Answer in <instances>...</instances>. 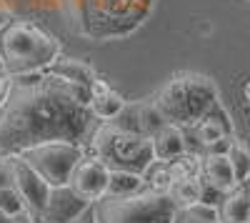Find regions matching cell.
<instances>
[{"instance_id":"20","label":"cell","mask_w":250,"mask_h":223,"mask_svg":"<svg viewBox=\"0 0 250 223\" xmlns=\"http://www.w3.org/2000/svg\"><path fill=\"white\" fill-rule=\"evenodd\" d=\"M143 176L130 173V171H110V183H108V193L110 196H130L143 191Z\"/></svg>"},{"instance_id":"32","label":"cell","mask_w":250,"mask_h":223,"mask_svg":"<svg viewBox=\"0 0 250 223\" xmlns=\"http://www.w3.org/2000/svg\"><path fill=\"white\" fill-rule=\"evenodd\" d=\"M248 180H250V178H248Z\"/></svg>"},{"instance_id":"8","label":"cell","mask_w":250,"mask_h":223,"mask_svg":"<svg viewBox=\"0 0 250 223\" xmlns=\"http://www.w3.org/2000/svg\"><path fill=\"white\" fill-rule=\"evenodd\" d=\"M10 173H13V188L18 191L20 201H23L28 218L33 223H38L40 213H43V208H45L50 186L20 156H10Z\"/></svg>"},{"instance_id":"17","label":"cell","mask_w":250,"mask_h":223,"mask_svg":"<svg viewBox=\"0 0 250 223\" xmlns=\"http://www.w3.org/2000/svg\"><path fill=\"white\" fill-rule=\"evenodd\" d=\"M168 196L173 198V203H175L178 208H185V206L200 203V196H203V180H200V178H183V180H173V186H170Z\"/></svg>"},{"instance_id":"19","label":"cell","mask_w":250,"mask_h":223,"mask_svg":"<svg viewBox=\"0 0 250 223\" xmlns=\"http://www.w3.org/2000/svg\"><path fill=\"white\" fill-rule=\"evenodd\" d=\"M173 223H220L218 206H208V203H193L178 208L173 216Z\"/></svg>"},{"instance_id":"29","label":"cell","mask_w":250,"mask_h":223,"mask_svg":"<svg viewBox=\"0 0 250 223\" xmlns=\"http://www.w3.org/2000/svg\"><path fill=\"white\" fill-rule=\"evenodd\" d=\"M0 223H25V221H15V218H8V216L0 213Z\"/></svg>"},{"instance_id":"31","label":"cell","mask_w":250,"mask_h":223,"mask_svg":"<svg viewBox=\"0 0 250 223\" xmlns=\"http://www.w3.org/2000/svg\"><path fill=\"white\" fill-rule=\"evenodd\" d=\"M78 223H80V221H78ZM90 223H93V221H90Z\"/></svg>"},{"instance_id":"1","label":"cell","mask_w":250,"mask_h":223,"mask_svg":"<svg viewBox=\"0 0 250 223\" xmlns=\"http://www.w3.org/2000/svg\"><path fill=\"white\" fill-rule=\"evenodd\" d=\"M88 100V86L70 83L50 70L10 78L8 95L0 103V156H20L48 140L88 143L95 120Z\"/></svg>"},{"instance_id":"7","label":"cell","mask_w":250,"mask_h":223,"mask_svg":"<svg viewBox=\"0 0 250 223\" xmlns=\"http://www.w3.org/2000/svg\"><path fill=\"white\" fill-rule=\"evenodd\" d=\"M83 156H85V148L78 143H70V140H48V143L25 148L20 153V158L48 186H65Z\"/></svg>"},{"instance_id":"4","label":"cell","mask_w":250,"mask_h":223,"mask_svg":"<svg viewBox=\"0 0 250 223\" xmlns=\"http://www.w3.org/2000/svg\"><path fill=\"white\" fill-rule=\"evenodd\" d=\"M62 55V43L30 20H10L0 30L3 73L10 78L43 73Z\"/></svg>"},{"instance_id":"2","label":"cell","mask_w":250,"mask_h":223,"mask_svg":"<svg viewBox=\"0 0 250 223\" xmlns=\"http://www.w3.org/2000/svg\"><path fill=\"white\" fill-rule=\"evenodd\" d=\"M153 8L155 0H65L70 28L93 43L133 35Z\"/></svg>"},{"instance_id":"15","label":"cell","mask_w":250,"mask_h":223,"mask_svg":"<svg viewBox=\"0 0 250 223\" xmlns=\"http://www.w3.org/2000/svg\"><path fill=\"white\" fill-rule=\"evenodd\" d=\"M128 106L125 103V98L118 93V90H105V93H100V95H90L88 100V111L95 120H103V123H110V120H115L123 108Z\"/></svg>"},{"instance_id":"18","label":"cell","mask_w":250,"mask_h":223,"mask_svg":"<svg viewBox=\"0 0 250 223\" xmlns=\"http://www.w3.org/2000/svg\"><path fill=\"white\" fill-rule=\"evenodd\" d=\"M143 183H145V188L153 191V193H168L170 186H173V176H170L168 163H163V160H153V163L145 168V173H143Z\"/></svg>"},{"instance_id":"14","label":"cell","mask_w":250,"mask_h":223,"mask_svg":"<svg viewBox=\"0 0 250 223\" xmlns=\"http://www.w3.org/2000/svg\"><path fill=\"white\" fill-rule=\"evenodd\" d=\"M153 153H155V160H163V163H168V160L183 156L188 151V140H185V131L173 126V123H165L153 138Z\"/></svg>"},{"instance_id":"11","label":"cell","mask_w":250,"mask_h":223,"mask_svg":"<svg viewBox=\"0 0 250 223\" xmlns=\"http://www.w3.org/2000/svg\"><path fill=\"white\" fill-rule=\"evenodd\" d=\"M110 123H115L125 131H133V133L153 138L165 126V120L158 113V108L153 106V100H143V103H135V106H125L123 113L115 120H110Z\"/></svg>"},{"instance_id":"5","label":"cell","mask_w":250,"mask_h":223,"mask_svg":"<svg viewBox=\"0 0 250 223\" xmlns=\"http://www.w3.org/2000/svg\"><path fill=\"white\" fill-rule=\"evenodd\" d=\"M85 156L100 160L103 166H108V171H130L138 176H143L145 168L155 160L153 140L148 135L125 131L115 123L93 128Z\"/></svg>"},{"instance_id":"22","label":"cell","mask_w":250,"mask_h":223,"mask_svg":"<svg viewBox=\"0 0 250 223\" xmlns=\"http://www.w3.org/2000/svg\"><path fill=\"white\" fill-rule=\"evenodd\" d=\"M0 213L8 216V218H15V221H25V223H33L25 213V206L20 201L18 191L13 186H0Z\"/></svg>"},{"instance_id":"27","label":"cell","mask_w":250,"mask_h":223,"mask_svg":"<svg viewBox=\"0 0 250 223\" xmlns=\"http://www.w3.org/2000/svg\"><path fill=\"white\" fill-rule=\"evenodd\" d=\"M10 20H13V15H10V10L5 8V5H0V30H3L8 23H10Z\"/></svg>"},{"instance_id":"30","label":"cell","mask_w":250,"mask_h":223,"mask_svg":"<svg viewBox=\"0 0 250 223\" xmlns=\"http://www.w3.org/2000/svg\"><path fill=\"white\" fill-rule=\"evenodd\" d=\"M0 73H3V58H0Z\"/></svg>"},{"instance_id":"9","label":"cell","mask_w":250,"mask_h":223,"mask_svg":"<svg viewBox=\"0 0 250 223\" xmlns=\"http://www.w3.org/2000/svg\"><path fill=\"white\" fill-rule=\"evenodd\" d=\"M88 208H90V201L80 198L68 183L50 186L45 208L40 213L38 223H78Z\"/></svg>"},{"instance_id":"21","label":"cell","mask_w":250,"mask_h":223,"mask_svg":"<svg viewBox=\"0 0 250 223\" xmlns=\"http://www.w3.org/2000/svg\"><path fill=\"white\" fill-rule=\"evenodd\" d=\"M200 163L203 158L195 156V153H183L173 160H168V168H170V176L173 180H183V178H200Z\"/></svg>"},{"instance_id":"10","label":"cell","mask_w":250,"mask_h":223,"mask_svg":"<svg viewBox=\"0 0 250 223\" xmlns=\"http://www.w3.org/2000/svg\"><path fill=\"white\" fill-rule=\"evenodd\" d=\"M108 183H110V171L108 166H103L100 160L90 158V156H83L78 160V166L68 180V186L80 196L90 201V203H95L98 198H103L108 193Z\"/></svg>"},{"instance_id":"13","label":"cell","mask_w":250,"mask_h":223,"mask_svg":"<svg viewBox=\"0 0 250 223\" xmlns=\"http://www.w3.org/2000/svg\"><path fill=\"white\" fill-rule=\"evenodd\" d=\"M200 180L208 186H213L220 193H228L230 188L238 186L233 166L228 156H203V163H200Z\"/></svg>"},{"instance_id":"24","label":"cell","mask_w":250,"mask_h":223,"mask_svg":"<svg viewBox=\"0 0 250 223\" xmlns=\"http://www.w3.org/2000/svg\"><path fill=\"white\" fill-rule=\"evenodd\" d=\"M233 135H225V138H220V140H215V143H210L205 148V156H228V151H230V146H233Z\"/></svg>"},{"instance_id":"23","label":"cell","mask_w":250,"mask_h":223,"mask_svg":"<svg viewBox=\"0 0 250 223\" xmlns=\"http://www.w3.org/2000/svg\"><path fill=\"white\" fill-rule=\"evenodd\" d=\"M228 160H230V166H233V173H235L238 183H243V180L250 178V148L245 143L233 140L230 151H228Z\"/></svg>"},{"instance_id":"3","label":"cell","mask_w":250,"mask_h":223,"mask_svg":"<svg viewBox=\"0 0 250 223\" xmlns=\"http://www.w3.org/2000/svg\"><path fill=\"white\" fill-rule=\"evenodd\" d=\"M150 100L165 123H173L185 131L200 123L220 103V95L210 75H203L195 70H180L165 80Z\"/></svg>"},{"instance_id":"25","label":"cell","mask_w":250,"mask_h":223,"mask_svg":"<svg viewBox=\"0 0 250 223\" xmlns=\"http://www.w3.org/2000/svg\"><path fill=\"white\" fill-rule=\"evenodd\" d=\"M0 186H13V173H10V158L0 156Z\"/></svg>"},{"instance_id":"6","label":"cell","mask_w":250,"mask_h":223,"mask_svg":"<svg viewBox=\"0 0 250 223\" xmlns=\"http://www.w3.org/2000/svg\"><path fill=\"white\" fill-rule=\"evenodd\" d=\"M178 206L168 193L143 188L130 196L105 193L95 201L93 223H173Z\"/></svg>"},{"instance_id":"12","label":"cell","mask_w":250,"mask_h":223,"mask_svg":"<svg viewBox=\"0 0 250 223\" xmlns=\"http://www.w3.org/2000/svg\"><path fill=\"white\" fill-rule=\"evenodd\" d=\"M218 216L220 223H250V180H243L235 188L223 193Z\"/></svg>"},{"instance_id":"28","label":"cell","mask_w":250,"mask_h":223,"mask_svg":"<svg viewBox=\"0 0 250 223\" xmlns=\"http://www.w3.org/2000/svg\"><path fill=\"white\" fill-rule=\"evenodd\" d=\"M243 98H245V103L250 106V80H248V83L243 86Z\"/></svg>"},{"instance_id":"16","label":"cell","mask_w":250,"mask_h":223,"mask_svg":"<svg viewBox=\"0 0 250 223\" xmlns=\"http://www.w3.org/2000/svg\"><path fill=\"white\" fill-rule=\"evenodd\" d=\"M50 73L70 80V83H78V86H90V80L98 75L85 63V60H80V58H62V55L50 66Z\"/></svg>"},{"instance_id":"26","label":"cell","mask_w":250,"mask_h":223,"mask_svg":"<svg viewBox=\"0 0 250 223\" xmlns=\"http://www.w3.org/2000/svg\"><path fill=\"white\" fill-rule=\"evenodd\" d=\"M8 88H10V75L0 73V103L5 100V95H8Z\"/></svg>"}]
</instances>
